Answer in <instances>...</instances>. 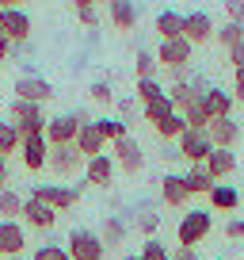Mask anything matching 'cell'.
<instances>
[{"label":"cell","instance_id":"obj_1","mask_svg":"<svg viewBox=\"0 0 244 260\" xmlns=\"http://www.w3.org/2000/svg\"><path fill=\"white\" fill-rule=\"evenodd\" d=\"M214 230V214L202 211V207H191V211H183V218L176 222V241L179 249H195L198 241H206Z\"/></svg>","mask_w":244,"mask_h":260},{"label":"cell","instance_id":"obj_2","mask_svg":"<svg viewBox=\"0 0 244 260\" xmlns=\"http://www.w3.org/2000/svg\"><path fill=\"white\" fill-rule=\"evenodd\" d=\"M80 191H84L80 184H65V180H57V184H38V187H31V199H42L46 207H54V211L61 214V211H69V207L80 203Z\"/></svg>","mask_w":244,"mask_h":260},{"label":"cell","instance_id":"obj_3","mask_svg":"<svg viewBox=\"0 0 244 260\" xmlns=\"http://www.w3.org/2000/svg\"><path fill=\"white\" fill-rule=\"evenodd\" d=\"M8 122L19 130V138H27V134H42V130H46V115H42V107L27 104V100H12V104H8Z\"/></svg>","mask_w":244,"mask_h":260},{"label":"cell","instance_id":"obj_4","mask_svg":"<svg viewBox=\"0 0 244 260\" xmlns=\"http://www.w3.org/2000/svg\"><path fill=\"white\" fill-rule=\"evenodd\" d=\"M65 252H69V260H103L107 256L99 234H96V230H88V226H76L73 234H69Z\"/></svg>","mask_w":244,"mask_h":260},{"label":"cell","instance_id":"obj_5","mask_svg":"<svg viewBox=\"0 0 244 260\" xmlns=\"http://www.w3.org/2000/svg\"><path fill=\"white\" fill-rule=\"evenodd\" d=\"M111 157H114V169H122L126 176H138L141 169H145V149L138 146V138H118L111 142Z\"/></svg>","mask_w":244,"mask_h":260},{"label":"cell","instance_id":"obj_6","mask_svg":"<svg viewBox=\"0 0 244 260\" xmlns=\"http://www.w3.org/2000/svg\"><path fill=\"white\" fill-rule=\"evenodd\" d=\"M46 169L54 172L57 180H65V184H69V176H76V172H84V157L76 153V146H50Z\"/></svg>","mask_w":244,"mask_h":260},{"label":"cell","instance_id":"obj_7","mask_svg":"<svg viewBox=\"0 0 244 260\" xmlns=\"http://www.w3.org/2000/svg\"><path fill=\"white\" fill-rule=\"evenodd\" d=\"M240 122L233 119V115H225V119H210L206 122V138H210L214 149H236V142H240Z\"/></svg>","mask_w":244,"mask_h":260},{"label":"cell","instance_id":"obj_8","mask_svg":"<svg viewBox=\"0 0 244 260\" xmlns=\"http://www.w3.org/2000/svg\"><path fill=\"white\" fill-rule=\"evenodd\" d=\"M16 100H27V104L42 107L46 100H54V84L38 73H23V77H16Z\"/></svg>","mask_w":244,"mask_h":260},{"label":"cell","instance_id":"obj_9","mask_svg":"<svg viewBox=\"0 0 244 260\" xmlns=\"http://www.w3.org/2000/svg\"><path fill=\"white\" fill-rule=\"evenodd\" d=\"M179 157L187 165H206V157H210V138H206V130H183L179 134Z\"/></svg>","mask_w":244,"mask_h":260},{"label":"cell","instance_id":"obj_10","mask_svg":"<svg viewBox=\"0 0 244 260\" xmlns=\"http://www.w3.org/2000/svg\"><path fill=\"white\" fill-rule=\"evenodd\" d=\"M114 157L111 153H96L84 161V184L88 187H111L114 184Z\"/></svg>","mask_w":244,"mask_h":260},{"label":"cell","instance_id":"obj_11","mask_svg":"<svg viewBox=\"0 0 244 260\" xmlns=\"http://www.w3.org/2000/svg\"><path fill=\"white\" fill-rule=\"evenodd\" d=\"M0 31L8 35L12 46H19L31 39V16L23 8H0Z\"/></svg>","mask_w":244,"mask_h":260},{"label":"cell","instance_id":"obj_12","mask_svg":"<svg viewBox=\"0 0 244 260\" xmlns=\"http://www.w3.org/2000/svg\"><path fill=\"white\" fill-rule=\"evenodd\" d=\"M191 42L187 39H160L156 46V65H168V69H187L191 61Z\"/></svg>","mask_w":244,"mask_h":260},{"label":"cell","instance_id":"obj_13","mask_svg":"<svg viewBox=\"0 0 244 260\" xmlns=\"http://www.w3.org/2000/svg\"><path fill=\"white\" fill-rule=\"evenodd\" d=\"M76 130H80V119L69 111V115H54V119H46V130H42V134H46L50 146H73Z\"/></svg>","mask_w":244,"mask_h":260},{"label":"cell","instance_id":"obj_14","mask_svg":"<svg viewBox=\"0 0 244 260\" xmlns=\"http://www.w3.org/2000/svg\"><path fill=\"white\" fill-rule=\"evenodd\" d=\"M19 157H23L27 172H42V169H46V157H50L46 134H27V138L19 142Z\"/></svg>","mask_w":244,"mask_h":260},{"label":"cell","instance_id":"obj_15","mask_svg":"<svg viewBox=\"0 0 244 260\" xmlns=\"http://www.w3.org/2000/svg\"><path fill=\"white\" fill-rule=\"evenodd\" d=\"M27 249V226L23 222H4L0 218V256H23Z\"/></svg>","mask_w":244,"mask_h":260},{"label":"cell","instance_id":"obj_16","mask_svg":"<svg viewBox=\"0 0 244 260\" xmlns=\"http://www.w3.org/2000/svg\"><path fill=\"white\" fill-rule=\"evenodd\" d=\"M183 39H187L191 46L210 42V39H214V19H210V12H187V16H183Z\"/></svg>","mask_w":244,"mask_h":260},{"label":"cell","instance_id":"obj_17","mask_svg":"<svg viewBox=\"0 0 244 260\" xmlns=\"http://www.w3.org/2000/svg\"><path fill=\"white\" fill-rule=\"evenodd\" d=\"M202 111L210 115V119H225V115H233V92H225V88H218V84H210V88L202 92Z\"/></svg>","mask_w":244,"mask_h":260},{"label":"cell","instance_id":"obj_18","mask_svg":"<svg viewBox=\"0 0 244 260\" xmlns=\"http://www.w3.org/2000/svg\"><path fill=\"white\" fill-rule=\"evenodd\" d=\"M202 169L210 172L214 184H225V180L236 172V153H233V149H210V157H206Z\"/></svg>","mask_w":244,"mask_h":260},{"label":"cell","instance_id":"obj_19","mask_svg":"<svg viewBox=\"0 0 244 260\" xmlns=\"http://www.w3.org/2000/svg\"><path fill=\"white\" fill-rule=\"evenodd\" d=\"M23 222L31 230H54L57 211H54V207H46L42 199H31V195H27V199H23Z\"/></svg>","mask_w":244,"mask_h":260},{"label":"cell","instance_id":"obj_20","mask_svg":"<svg viewBox=\"0 0 244 260\" xmlns=\"http://www.w3.org/2000/svg\"><path fill=\"white\" fill-rule=\"evenodd\" d=\"M107 16L114 31H134L138 27V4L134 0H107Z\"/></svg>","mask_w":244,"mask_h":260},{"label":"cell","instance_id":"obj_21","mask_svg":"<svg viewBox=\"0 0 244 260\" xmlns=\"http://www.w3.org/2000/svg\"><path fill=\"white\" fill-rule=\"evenodd\" d=\"M73 146H76V153L88 161V157H96V153H103L107 149V142L99 138V130H96V122H80V130H76V138H73Z\"/></svg>","mask_w":244,"mask_h":260},{"label":"cell","instance_id":"obj_22","mask_svg":"<svg viewBox=\"0 0 244 260\" xmlns=\"http://www.w3.org/2000/svg\"><path fill=\"white\" fill-rule=\"evenodd\" d=\"M160 199H164L168 207H179V211H183V203L191 199V191H187V184H183V176H179V172H168V176L160 180Z\"/></svg>","mask_w":244,"mask_h":260},{"label":"cell","instance_id":"obj_23","mask_svg":"<svg viewBox=\"0 0 244 260\" xmlns=\"http://www.w3.org/2000/svg\"><path fill=\"white\" fill-rule=\"evenodd\" d=\"M99 234V241H103V249L111 252V249H122V241H126V234H130V226L118 218V214H111V218H103V226L96 230Z\"/></svg>","mask_w":244,"mask_h":260},{"label":"cell","instance_id":"obj_24","mask_svg":"<svg viewBox=\"0 0 244 260\" xmlns=\"http://www.w3.org/2000/svg\"><path fill=\"white\" fill-rule=\"evenodd\" d=\"M206 199H210L214 211H236V207H240V191H236L233 184H214Z\"/></svg>","mask_w":244,"mask_h":260},{"label":"cell","instance_id":"obj_25","mask_svg":"<svg viewBox=\"0 0 244 260\" xmlns=\"http://www.w3.org/2000/svg\"><path fill=\"white\" fill-rule=\"evenodd\" d=\"M156 35H160V39H183V12L164 8L160 16H156Z\"/></svg>","mask_w":244,"mask_h":260},{"label":"cell","instance_id":"obj_26","mask_svg":"<svg viewBox=\"0 0 244 260\" xmlns=\"http://www.w3.org/2000/svg\"><path fill=\"white\" fill-rule=\"evenodd\" d=\"M179 176H183V184H187V191H191V195H210V187H214L210 172H206L202 165H191V169H183Z\"/></svg>","mask_w":244,"mask_h":260},{"label":"cell","instance_id":"obj_27","mask_svg":"<svg viewBox=\"0 0 244 260\" xmlns=\"http://www.w3.org/2000/svg\"><path fill=\"white\" fill-rule=\"evenodd\" d=\"M0 218L4 222H19L23 218V195L19 191H12V187L0 191Z\"/></svg>","mask_w":244,"mask_h":260},{"label":"cell","instance_id":"obj_28","mask_svg":"<svg viewBox=\"0 0 244 260\" xmlns=\"http://www.w3.org/2000/svg\"><path fill=\"white\" fill-rule=\"evenodd\" d=\"M134 230H138L141 237H156V230H160V214H156L153 207H138V211H134Z\"/></svg>","mask_w":244,"mask_h":260},{"label":"cell","instance_id":"obj_29","mask_svg":"<svg viewBox=\"0 0 244 260\" xmlns=\"http://www.w3.org/2000/svg\"><path fill=\"white\" fill-rule=\"evenodd\" d=\"M156 138H164V142H176L179 134H183V130H187V122H183V115L179 111H172V115H164L160 122H156Z\"/></svg>","mask_w":244,"mask_h":260},{"label":"cell","instance_id":"obj_30","mask_svg":"<svg viewBox=\"0 0 244 260\" xmlns=\"http://www.w3.org/2000/svg\"><path fill=\"white\" fill-rule=\"evenodd\" d=\"M214 39H218L225 50H233V46H244V23H229V19H225V23H221L218 31H214Z\"/></svg>","mask_w":244,"mask_h":260},{"label":"cell","instance_id":"obj_31","mask_svg":"<svg viewBox=\"0 0 244 260\" xmlns=\"http://www.w3.org/2000/svg\"><path fill=\"white\" fill-rule=\"evenodd\" d=\"M92 122H96V130H99L103 142H118V138L130 134V130H126V119H92Z\"/></svg>","mask_w":244,"mask_h":260},{"label":"cell","instance_id":"obj_32","mask_svg":"<svg viewBox=\"0 0 244 260\" xmlns=\"http://www.w3.org/2000/svg\"><path fill=\"white\" fill-rule=\"evenodd\" d=\"M19 130L12 126L8 119H0V157H8V153H19Z\"/></svg>","mask_w":244,"mask_h":260},{"label":"cell","instance_id":"obj_33","mask_svg":"<svg viewBox=\"0 0 244 260\" xmlns=\"http://www.w3.org/2000/svg\"><path fill=\"white\" fill-rule=\"evenodd\" d=\"M172 111H176V107H172L168 92H164L160 100H153V104H145V107H141V115H145V122H149V126H156V122H160L164 115H172Z\"/></svg>","mask_w":244,"mask_h":260},{"label":"cell","instance_id":"obj_34","mask_svg":"<svg viewBox=\"0 0 244 260\" xmlns=\"http://www.w3.org/2000/svg\"><path fill=\"white\" fill-rule=\"evenodd\" d=\"M179 115H183L187 130H206V122H210V115L202 111V104H198V100H191L187 107H179Z\"/></svg>","mask_w":244,"mask_h":260},{"label":"cell","instance_id":"obj_35","mask_svg":"<svg viewBox=\"0 0 244 260\" xmlns=\"http://www.w3.org/2000/svg\"><path fill=\"white\" fill-rule=\"evenodd\" d=\"M134 69H138V81H156V54L153 50H138Z\"/></svg>","mask_w":244,"mask_h":260},{"label":"cell","instance_id":"obj_36","mask_svg":"<svg viewBox=\"0 0 244 260\" xmlns=\"http://www.w3.org/2000/svg\"><path fill=\"white\" fill-rule=\"evenodd\" d=\"M138 256H141V260H168L172 252H168V245H164L160 237H145V241H141V249H138Z\"/></svg>","mask_w":244,"mask_h":260},{"label":"cell","instance_id":"obj_37","mask_svg":"<svg viewBox=\"0 0 244 260\" xmlns=\"http://www.w3.org/2000/svg\"><path fill=\"white\" fill-rule=\"evenodd\" d=\"M31 260H69V252H65V245L46 241V245H38V249L31 252Z\"/></svg>","mask_w":244,"mask_h":260},{"label":"cell","instance_id":"obj_38","mask_svg":"<svg viewBox=\"0 0 244 260\" xmlns=\"http://www.w3.org/2000/svg\"><path fill=\"white\" fill-rule=\"evenodd\" d=\"M164 96V84L160 81H138V104L145 107V104H153V100H160Z\"/></svg>","mask_w":244,"mask_h":260},{"label":"cell","instance_id":"obj_39","mask_svg":"<svg viewBox=\"0 0 244 260\" xmlns=\"http://www.w3.org/2000/svg\"><path fill=\"white\" fill-rule=\"evenodd\" d=\"M88 100H92V104H111L114 92H111V84H107V81H96V84L88 88Z\"/></svg>","mask_w":244,"mask_h":260},{"label":"cell","instance_id":"obj_40","mask_svg":"<svg viewBox=\"0 0 244 260\" xmlns=\"http://www.w3.org/2000/svg\"><path fill=\"white\" fill-rule=\"evenodd\" d=\"M225 16L229 23H244V0H225Z\"/></svg>","mask_w":244,"mask_h":260},{"label":"cell","instance_id":"obj_41","mask_svg":"<svg viewBox=\"0 0 244 260\" xmlns=\"http://www.w3.org/2000/svg\"><path fill=\"white\" fill-rule=\"evenodd\" d=\"M225 237H229V241H244V218H229Z\"/></svg>","mask_w":244,"mask_h":260},{"label":"cell","instance_id":"obj_42","mask_svg":"<svg viewBox=\"0 0 244 260\" xmlns=\"http://www.w3.org/2000/svg\"><path fill=\"white\" fill-rule=\"evenodd\" d=\"M233 104H244V69H233Z\"/></svg>","mask_w":244,"mask_h":260},{"label":"cell","instance_id":"obj_43","mask_svg":"<svg viewBox=\"0 0 244 260\" xmlns=\"http://www.w3.org/2000/svg\"><path fill=\"white\" fill-rule=\"evenodd\" d=\"M76 19H80L84 27H96L99 23V16H96V8H76Z\"/></svg>","mask_w":244,"mask_h":260},{"label":"cell","instance_id":"obj_44","mask_svg":"<svg viewBox=\"0 0 244 260\" xmlns=\"http://www.w3.org/2000/svg\"><path fill=\"white\" fill-rule=\"evenodd\" d=\"M229 54V65L233 69H244V46H233V50H225Z\"/></svg>","mask_w":244,"mask_h":260},{"label":"cell","instance_id":"obj_45","mask_svg":"<svg viewBox=\"0 0 244 260\" xmlns=\"http://www.w3.org/2000/svg\"><path fill=\"white\" fill-rule=\"evenodd\" d=\"M168 260H202V256H198L195 249H176V252H172Z\"/></svg>","mask_w":244,"mask_h":260},{"label":"cell","instance_id":"obj_46","mask_svg":"<svg viewBox=\"0 0 244 260\" xmlns=\"http://www.w3.org/2000/svg\"><path fill=\"white\" fill-rule=\"evenodd\" d=\"M8 187V157H0V191Z\"/></svg>","mask_w":244,"mask_h":260},{"label":"cell","instance_id":"obj_47","mask_svg":"<svg viewBox=\"0 0 244 260\" xmlns=\"http://www.w3.org/2000/svg\"><path fill=\"white\" fill-rule=\"evenodd\" d=\"M8 54H12V42H8V35L0 31V61H4V57H8Z\"/></svg>","mask_w":244,"mask_h":260},{"label":"cell","instance_id":"obj_48","mask_svg":"<svg viewBox=\"0 0 244 260\" xmlns=\"http://www.w3.org/2000/svg\"><path fill=\"white\" fill-rule=\"evenodd\" d=\"M0 8H23V0H0Z\"/></svg>","mask_w":244,"mask_h":260},{"label":"cell","instance_id":"obj_49","mask_svg":"<svg viewBox=\"0 0 244 260\" xmlns=\"http://www.w3.org/2000/svg\"><path fill=\"white\" fill-rule=\"evenodd\" d=\"M76 8H96V0H73Z\"/></svg>","mask_w":244,"mask_h":260},{"label":"cell","instance_id":"obj_50","mask_svg":"<svg viewBox=\"0 0 244 260\" xmlns=\"http://www.w3.org/2000/svg\"><path fill=\"white\" fill-rule=\"evenodd\" d=\"M122 260H141V256H138V252H126V256H122Z\"/></svg>","mask_w":244,"mask_h":260},{"label":"cell","instance_id":"obj_51","mask_svg":"<svg viewBox=\"0 0 244 260\" xmlns=\"http://www.w3.org/2000/svg\"><path fill=\"white\" fill-rule=\"evenodd\" d=\"M8 260H31V256H27V252H23V256H8Z\"/></svg>","mask_w":244,"mask_h":260},{"label":"cell","instance_id":"obj_52","mask_svg":"<svg viewBox=\"0 0 244 260\" xmlns=\"http://www.w3.org/2000/svg\"><path fill=\"white\" fill-rule=\"evenodd\" d=\"M214 260H221V256H214Z\"/></svg>","mask_w":244,"mask_h":260}]
</instances>
